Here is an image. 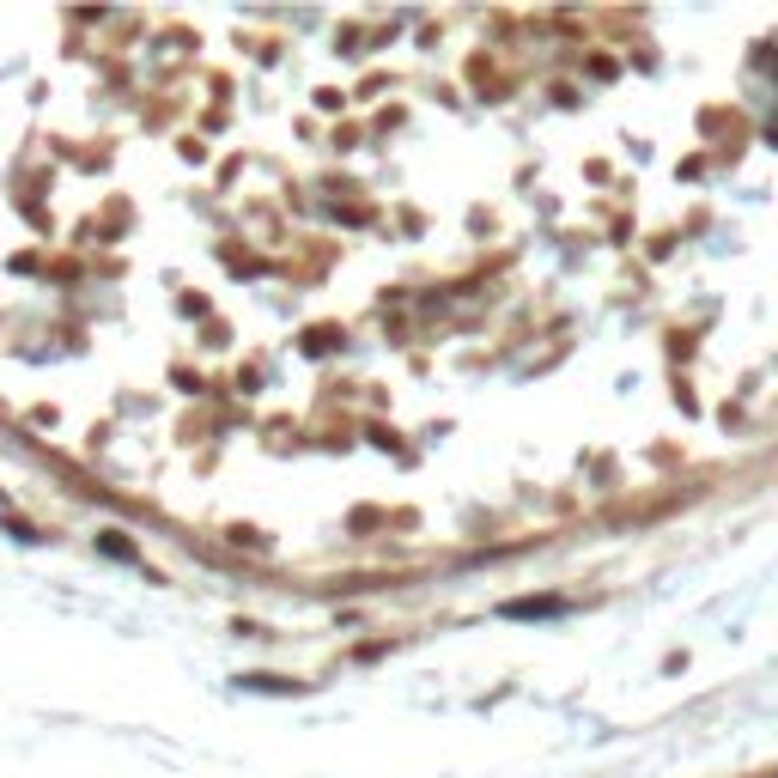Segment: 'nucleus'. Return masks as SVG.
<instances>
[{
  "mask_svg": "<svg viewBox=\"0 0 778 778\" xmlns=\"http://www.w3.org/2000/svg\"><path fill=\"white\" fill-rule=\"evenodd\" d=\"M0 420L274 572L778 444V13L0 7Z\"/></svg>",
  "mask_w": 778,
  "mask_h": 778,
  "instance_id": "f257e3e1",
  "label": "nucleus"
}]
</instances>
